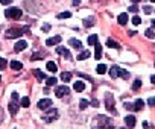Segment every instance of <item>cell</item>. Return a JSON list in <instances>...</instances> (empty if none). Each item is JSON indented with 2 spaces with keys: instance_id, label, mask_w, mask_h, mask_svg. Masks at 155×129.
Listing matches in <instances>:
<instances>
[{
  "instance_id": "1",
  "label": "cell",
  "mask_w": 155,
  "mask_h": 129,
  "mask_svg": "<svg viewBox=\"0 0 155 129\" xmlns=\"http://www.w3.org/2000/svg\"><path fill=\"white\" fill-rule=\"evenodd\" d=\"M91 126H93V129H113L114 123H113V118H109V117L96 115V118L93 120Z\"/></svg>"
},
{
  "instance_id": "2",
  "label": "cell",
  "mask_w": 155,
  "mask_h": 129,
  "mask_svg": "<svg viewBox=\"0 0 155 129\" xmlns=\"http://www.w3.org/2000/svg\"><path fill=\"white\" fill-rule=\"evenodd\" d=\"M109 76H111L113 79H117V78L128 79L129 78V73H128L126 70H122L120 67H117V65H113V67L109 68Z\"/></svg>"
},
{
  "instance_id": "3",
  "label": "cell",
  "mask_w": 155,
  "mask_h": 129,
  "mask_svg": "<svg viewBox=\"0 0 155 129\" xmlns=\"http://www.w3.org/2000/svg\"><path fill=\"white\" fill-rule=\"evenodd\" d=\"M5 15L8 17V18H12V20H20L21 17H23V11L20 9V8H9Z\"/></svg>"
},
{
  "instance_id": "4",
  "label": "cell",
  "mask_w": 155,
  "mask_h": 129,
  "mask_svg": "<svg viewBox=\"0 0 155 129\" xmlns=\"http://www.w3.org/2000/svg\"><path fill=\"white\" fill-rule=\"evenodd\" d=\"M59 117V114H58V111L56 109H47L46 113L43 114V120L46 123H52V122H55L56 118Z\"/></svg>"
},
{
  "instance_id": "5",
  "label": "cell",
  "mask_w": 155,
  "mask_h": 129,
  "mask_svg": "<svg viewBox=\"0 0 155 129\" xmlns=\"http://www.w3.org/2000/svg\"><path fill=\"white\" fill-rule=\"evenodd\" d=\"M23 35V30L21 29H17V28H11V29H8L6 30V34H5V37L8 39H14V38H18Z\"/></svg>"
},
{
  "instance_id": "6",
  "label": "cell",
  "mask_w": 155,
  "mask_h": 129,
  "mask_svg": "<svg viewBox=\"0 0 155 129\" xmlns=\"http://www.w3.org/2000/svg\"><path fill=\"white\" fill-rule=\"evenodd\" d=\"M105 108L109 109L111 113H116V108H114V97L111 93H107L105 94Z\"/></svg>"
},
{
  "instance_id": "7",
  "label": "cell",
  "mask_w": 155,
  "mask_h": 129,
  "mask_svg": "<svg viewBox=\"0 0 155 129\" xmlns=\"http://www.w3.org/2000/svg\"><path fill=\"white\" fill-rule=\"evenodd\" d=\"M55 94H56V97H64V96L70 94V90H69V87H65V85H59V87H56Z\"/></svg>"
},
{
  "instance_id": "8",
  "label": "cell",
  "mask_w": 155,
  "mask_h": 129,
  "mask_svg": "<svg viewBox=\"0 0 155 129\" xmlns=\"http://www.w3.org/2000/svg\"><path fill=\"white\" fill-rule=\"evenodd\" d=\"M26 47H28V43H26L24 39H20V41H17V43H15V46H14V50H15L17 53H18V52H23Z\"/></svg>"
},
{
  "instance_id": "9",
  "label": "cell",
  "mask_w": 155,
  "mask_h": 129,
  "mask_svg": "<svg viewBox=\"0 0 155 129\" xmlns=\"http://www.w3.org/2000/svg\"><path fill=\"white\" fill-rule=\"evenodd\" d=\"M52 106V100L50 99H41L38 102V108L40 109H47V108H50Z\"/></svg>"
},
{
  "instance_id": "10",
  "label": "cell",
  "mask_w": 155,
  "mask_h": 129,
  "mask_svg": "<svg viewBox=\"0 0 155 129\" xmlns=\"http://www.w3.org/2000/svg\"><path fill=\"white\" fill-rule=\"evenodd\" d=\"M56 53H59V55H64L67 59H72V55H70L69 49H65V47H63V46H58V47H56Z\"/></svg>"
},
{
  "instance_id": "11",
  "label": "cell",
  "mask_w": 155,
  "mask_h": 129,
  "mask_svg": "<svg viewBox=\"0 0 155 129\" xmlns=\"http://www.w3.org/2000/svg\"><path fill=\"white\" fill-rule=\"evenodd\" d=\"M8 109H9V113H11L12 115H15V114H17V111L20 109V105L17 103L15 100H12L11 103H9V106H8Z\"/></svg>"
},
{
  "instance_id": "12",
  "label": "cell",
  "mask_w": 155,
  "mask_h": 129,
  "mask_svg": "<svg viewBox=\"0 0 155 129\" xmlns=\"http://www.w3.org/2000/svg\"><path fill=\"white\" fill-rule=\"evenodd\" d=\"M61 38L59 35H56V37H52V38H49L47 41H46V46H55V44H59L61 43Z\"/></svg>"
},
{
  "instance_id": "13",
  "label": "cell",
  "mask_w": 155,
  "mask_h": 129,
  "mask_svg": "<svg viewBox=\"0 0 155 129\" xmlns=\"http://www.w3.org/2000/svg\"><path fill=\"white\" fill-rule=\"evenodd\" d=\"M125 123H126V126L129 129H132L135 126V117H134V115H126V117H125Z\"/></svg>"
},
{
  "instance_id": "14",
  "label": "cell",
  "mask_w": 155,
  "mask_h": 129,
  "mask_svg": "<svg viewBox=\"0 0 155 129\" xmlns=\"http://www.w3.org/2000/svg\"><path fill=\"white\" fill-rule=\"evenodd\" d=\"M69 44H70L72 47L78 49V50H82V43L79 41V39H75V38H72V39H69Z\"/></svg>"
},
{
  "instance_id": "15",
  "label": "cell",
  "mask_w": 155,
  "mask_h": 129,
  "mask_svg": "<svg viewBox=\"0 0 155 129\" xmlns=\"http://www.w3.org/2000/svg\"><path fill=\"white\" fill-rule=\"evenodd\" d=\"M73 90H75V91H78V93L84 91V90H85V84H84L82 81H78V82H75V84H73Z\"/></svg>"
},
{
  "instance_id": "16",
  "label": "cell",
  "mask_w": 155,
  "mask_h": 129,
  "mask_svg": "<svg viewBox=\"0 0 155 129\" xmlns=\"http://www.w3.org/2000/svg\"><path fill=\"white\" fill-rule=\"evenodd\" d=\"M100 56H102V46L99 43H96L94 44V58L96 59H100Z\"/></svg>"
},
{
  "instance_id": "17",
  "label": "cell",
  "mask_w": 155,
  "mask_h": 129,
  "mask_svg": "<svg viewBox=\"0 0 155 129\" xmlns=\"http://www.w3.org/2000/svg\"><path fill=\"white\" fill-rule=\"evenodd\" d=\"M117 21H119V24H126L128 23V14L126 12H122V14L117 17Z\"/></svg>"
},
{
  "instance_id": "18",
  "label": "cell",
  "mask_w": 155,
  "mask_h": 129,
  "mask_svg": "<svg viewBox=\"0 0 155 129\" xmlns=\"http://www.w3.org/2000/svg\"><path fill=\"white\" fill-rule=\"evenodd\" d=\"M143 108H144V102L141 99H137L135 103H134V111H141Z\"/></svg>"
},
{
  "instance_id": "19",
  "label": "cell",
  "mask_w": 155,
  "mask_h": 129,
  "mask_svg": "<svg viewBox=\"0 0 155 129\" xmlns=\"http://www.w3.org/2000/svg\"><path fill=\"white\" fill-rule=\"evenodd\" d=\"M32 73L35 74V76H37V79H38V81H44V79H46V74H44V73L41 72V70H38V68H35Z\"/></svg>"
},
{
  "instance_id": "20",
  "label": "cell",
  "mask_w": 155,
  "mask_h": 129,
  "mask_svg": "<svg viewBox=\"0 0 155 129\" xmlns=\"http://www.w3.org/2000/svg\"><path fill=\"white\" fill-rule=\"evenodd\" d=\"M91 53L88 52V50H82L81 53L78 55V61H84V59H87V58H90Z\"/></svg>"
},
{
  "instance_id": "21",
  "label": "cell",
  "mask_w": 155,
  "mask_h": 129,
  "mask_svg": "<svg viewBox=\"0 0 155 129\" xmlns=\"http://www.w3.org/2000/svg\"><path fill=\"white\" fill-rule=\"evenodd\" d=\"M11 68L12 70H21L23 68V64L20 61H11Z\"/></svg>"
},
{
  "instance_id": "22",
  "label": "cell",
  "mask_w": 155,
  "mask_h": 129,
  "mask_svg": "<svg viewBox=\"0 0 155 129\" xmlns=\"http://www.w3.org/2000/svg\"><path fill=\"white\" fill-rule=\"evenodd\" d=\"M93 23H94V17H88V18L84 20V26H85V28H91Z\"/></svg>"
},
{
  "instance_id": "23",
  "label": "cell",
  "mask_w": 155,
  "mask_h": 129,
  "mask_svg": "<svg viewBox=\"0 0 155 129\" xmlns=\"http://www.w3.org/2000/svg\"><path fill=\"white\" fill-rule=\"evenodd\" d=\"M97 73H100V74H105V73H107V70H108V67H107V65H105V64H99V65H97Z\"/></svg>"
},
{
  "instance_id": "24",
  "label": "cell",
  "mask_w": 155,
  "mask_h": 129,
  "mask_svg": "<svg viewBox=\"0 0 155 129\" xmlns=\"http://www.w3.org/2000/svg\"><path fill=\"white\" fill-rule=\"evenodd\" d=\"M107 46H108V47H113V49H120V44L116 43V41H113L111 38H109L108 41H107Z\"/></svg>"
},
{
  "instance_id": "25",
  "label": "cell",
  "mask_w": 155,
  "mask_h": 129,
  "mask_svg": "<svg viewBox=\"0 0 155 129\" xmlns=\"http://www.w3.org/2000/svg\"><path fill=\"white\" fill-rule=\"evenodd\" d=\"M46 56V53L44 52H40V53H34L32 56H30V61H35V59H41V58Z\"/></svg>"
},
{
  "instance_id": "26",
  "label": "cell",
  "mask_w": 155,
  "mask_h": 129,
  "mask_svg": "<svg viewBox=\"0 0 155 129\" xmlns=\"http://www.w3.org/2000/svg\"><path fill=\"white\" fill-rule=\"evenodd\" d=\"M70 17H72V12H69V11H64V12H61V14H58V18H59V20L70 18Z\"/></svg>"
},
{
  "instance_id": "27",
  "label": "cell",
  "mask_w": 155,
  "mask_h": 129,
  "mask_svg": "<svg viewBox=\"0 0 155 129\" xmlns=\"http://www.w3.org/2000/svg\"><path fill=\"white\" fill-rule=\"evenodd\" d=\"M20 105L23 106V108H28V106L30 105V100H29V97H21V102H20Z\"/></svg>"
},
{
  "instance_id": "28",
  "label": "cell",
  "mask_w": 155,
  "mask_h": 129,
  "mask_svg": "<svg viewBox=\"0 0 155 129\" xmlns=\"http://www.w3.org/2000/svg\"><path fill=\"white\" fill-rule=\"evenodd\" d=\"M61 79H63L64 82H69L70 79H72V73H69V72H64L63 74H61Z\"/></svg>"
},
{
  "instance_id": "29",
  "label": "cell",
  "mask_w": 155,
  "mask_h": 129,
  "mask_svg": "<svg viewBox=\"0 0 155 129\" xmlns=\"http://www.w3.org/2000/svg\"><path fill=\"white\" fill-rule=\"evenodd\" d=\"M97 35H90V37H88V44H90V46H93V44H96L97 43Z\"/></svg>"
},
{
  "instance_id": "30",
  "label": "cell",
  "mask_w": 155,
  "mask_h": 129,
  "mask_svg": "<svg viewBox=\"0 0 155 129\" xmlns=\"http://www.w3.org/2000/svg\"><path fill=\"white\" fill-rule=\"evenodd\" d=\"M56 68H58V67H56V64H55V62H47V70H49V72H56Z\"/></svg>"
},
{
  "instance_id": "31",
  "label": "cell",
  "mask_w": 155,
  "mask_h": 129,
  "mask_svg": "<svg viewBox=\"0 0 155 129\" xmlns=\"http://www.w3.org/2000/svg\"><path fill=\"white\" fill-rule=\"evenodd\" d=\"M88 105H90V102H88V100H85V99H82L81 102H79V108H81V109H85Z\"/></svg>"
},
{
  "instance_id": "32",
  "label": "cell",
  "mask_w": 155,
  "mask_h": 129,
  "mask_svg": "<svg viewBox=\"0 0 155 129\" xmlns=\"http://www.w3.org/2000/svg\"><path fill=\"white\" fill-rule=\"evenodd\" d=\"M56 84V78H46V85H55Z\"/></svg>"
},
{
  "instance_id": "33",
  "label": "cell",
  "mask_w": 155,
  "mask_h": 129,
  "mask_svg": "<svg viewBox=\"0 0 155 129\" xmlns=\"http://www.w3.org/2000/svg\"><path fill=\"white\" fill-rule=\"evenodd\" d=\"M146 37H148V38H154V35H155V30H154V28H149L148 30H146Z\"/></svg>"
},
{
  "instance_id": "34",
  "label": "cell",
  "mask_w": 155,
  "mask_h": 129,
  "mask_svg": "<svg viewBox=\"0 0 155 129\" xmlns=\"http://www.w3.org/2000/svg\"><path fill=\"white\" fill-rule=\"evenodd\" d=\"M141 23V18H140V17L139 15H134V17H132V24H135V26H139Z\"/></svg>"
},
{
  "instance_id": "35",
  "label": "cell",
  "mask_w": 155,
  "mask_h": 129,
  "mask_svg": "<svg viewBox=\"0 0 155 129\" xmlns=\"http://www.w3.org/2000/svg\"><path fill=\"white\" fill-rule=\"evenodd\" d=\"M140 87H141V81H140V79H137V81L134 82V85H132V90H134V91H137Z\"/></svg>"
},
{
  "instance_id": "36",
  "label": "cell",
  "mask_w": 155,
  "mask_h": 129,
  "mask_svg": "<svg viewBox=\"0 0 155 129\" xmlns=\"http://www.w3.org/2000/svg\"><path fill=\"white\" fill-rule=\"evenodd\" d=\"M6 64H8V62H6V59L0 58V70H3V68H5V67H6Z\"/></svg>"
},
{
  "instance_id": "37",
  "label": "cell",
  "mask_w": 155,
  "mask_h": 129,
  "mask_svg": "<svg viewBox=\"0 0 155 129\" xmlns=\"http://www.w3.org/2000/svg\"><path fill=\"white\" fill-rule=\"evenodd\" d=\"M123 106H125L126 109H131V111H134V105H132V103H128V102H125V103H123Z\"/></svg>"
},
{
  "instance_id": "38",
  "label": "cell",
  "mask_w": 155,
  "mask_h": 129,
  "mask_svg": "<svg viewBox=\"0 0 155 129\" xmlns=\"http://www.w3.org/2000/svg\"><path fill=\"white\" fill-rule=\"evenodd\" d=\"M129 12H139V6H137L135 3H134L132 6H129Z\"/></svg>"
},
{
  "instance_id": "39",
  "label": "cell",
  "mask_w": 155,
  "mask_h": 129,
  "mask_svg": "<svg viewBox=\"0 0 155 129\" xmlns=\"http://www.w3.org/2000/svg\"><path fill=\"white\" fill-rule=\"evenodd\" d=\"M78 76H79V78H84V79H88V81L93 82V79H91L90 76H87V74H84V73H78Z\"/></svg>"
},
{
  "instance_id": "40",
  "label": "cell",
  "mask_w": 155,
  "mask_h": 129,
  "mask_svg": "<svg viewBox=\"0 0 155 129\" xmlns=\"http://www.w3.org/2000/svg\"><path fill=\"white\" fill-rule=\"evenodd\" d=\"M41 30H43V32H49V30H50V24H44L41 28Z\"/></svg>"
},
{
  "instance_id": "41",
  "label": "cell",
  "mask_w": 155,
  "mask_h": 129,
  "mask_svg": "<svg viewBox=\"0 0 155 129\" xmlns=\"http://www.w3.org/2000/svg\"><path fill=\"white\" fill-rule=\"evenodd\" d=\"M148 105H149V106H154V105H155V99H154V97H149Z\"/></svg>"
},
{
  "instance_id": "42",
  "label": "cell",
  "mask_w": 155,
  "mask_h": 129,
  "mask_svg": "<svg viewBox=\"0 0 155 129\" xmlns=\"http://www.w3.org/2000/svg\"><path fill=\"white\" fill-rule=\"evenodd\" d=\"M144 12H146V14H152V8H150V6H144Z\"/></svg>"
},
{
  "instance_id": "43",
  "label": "cell",
  "mask_w": 155,
  "mask_h": 129,
  "mask_svg": "<svg viewBox=\"0 0 155 129\" xmlns=\"http://www.w3.org/2000/svg\"><path fill=\"white\" fill-rule=\"evenodd\" d=\"M12 100H15V102H18V94H17V93L14 91L12 93Z\"/></svg>"
},
{
  "instance_id": "44",
  "label": "cell",
  "mask_w": 155,
  "mask_h": 129,
  "mask_svg": "<svg viewBox=\"0 0 155 129\" xmlns=\"http://www.w3.org/2000/svg\"><path fill=\"white\" fill-rule=\"evenodd\" d=\"M0 3L2 5H9V3H12V0H0Z\"/></svg>"
},
{
  "instance_id": "45",
  "label": "cell",
  "mask_w": 155,
  "mask_h": 129,
  "mask_svg": "<svg viewBox=\"0 0 155 129\" xmlns=\"http://www.w3.org/2000/svg\"><path fill=\"white\" fill-rule=\"evenodd\" d=\"M91 105H94V106H97V105H99V102H97V100H91Z\"/></svg>"
},
{
  "instance_id": "46",
  "label": "cell",
  "mask_w": 155,
  "mask_h": 129,
  "mask_svg": "<svg viewBox=\"0 0 155 129\" xmlns=\"http://www.w3.org/2000/svg\"><path fill=\"white\" fill-rule=\"evenodd\" d=\"M150 82H152V84H155V76H154V74L150 76Z\"/></svg>"
},
{
  "instance_id": "47",
  "label": "cell",
  "mask_w": 155,
  "mask_h": 129,
  "mask_svg": "<svg viewBox=\"0 0 155 129\" xmlns=\"http://www.w3.org/2000/svg\"><path fill=\"white\" fill-rule=\"evenodd\" d=\"M143 126H144V129H149V123H146V122H144V123H143Z\"/></svg>"
},
{
  "instance_id": "48",
  "label": "cell",
  "mask_w": 155,
  "mask_h": 129,
  "mask_svg": "<svg viewBox=\"0 0 155 129\" xmlns=\"http://www.w3.org/2000/svg\"><path fill=\"white\" fill-rule=\"evenodd\" d=\"M73 5H75V6H78V5H79V0H73Z\"/></svg>"
},
{
  "instance_id": "49",
  "label": "cell",
  "mask_w": 155,
  "mask_h": 129,
  "mask_svg": "<svg viewBox=\"0 0 155 129\" xmlns=\"http://www.w3.org/2000/svg\"><path fill=\"white\" fill-rule=\"evenodd\" d=\"M132 3H139V2H141V0H131Z\"/></svg>"
},
{
  "instance_id": "50",
  "label": "cell",
  "mask_w": 155,
  "mask_h": 129,
  "mask_svg": "<svg viewBox=\"0 0 155 129\" xmlns=\"http://www.w3.org/2000/svg\"><path fill=\"white\" fill-rule=\"evenodd\" d=\"M150 2H155V0H150Z\"/></svg>"
},
{
  "instance_id": "51",
  "label": "cell",
  "mask_w": 155,
  "mask_h": 129,
  "mask_svg": "<svg viewBox=\"0 0 155 129\" xmlns=\"http://www.w3.org/2000/svg\"><path fill=\"white\" fill-rule=\"evenodd\" d=\"M120 129H125V128H120Z\"/></svg>"
},
{
  "instance_id": "52",
  "label": "cell",
  "mask_w": 155,
  "mask_h": 129,
  "mask_svg": "<svg viewBox=\"0 0 155 129\" xmlns=\"http://www.w3.org/2000/svg\"><path fill=\"white\" fill-rule=\"evenodd\" d=\"M0 81H2V78H0Z\"/></svg>"
}]
</instances>
